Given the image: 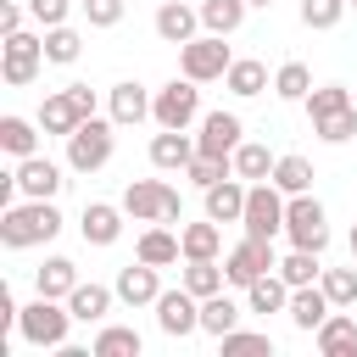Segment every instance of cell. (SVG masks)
Here are the masks:
<instances>
[{
    "mask_svg": "<svg viewBox=\"0 0 357 357\" xmlns=\"http://www.w3.org/2000/svg\"><path fill=\"white\" fill-rule=\"evenodd\" d=\"M178 240H184V262H190V257H218V251H223V229H218L212 218H206V223H184Z\"/></svg>",
    "mask_w": 357,
    "mask_h": 357,
    "instance_id": "obj_36",
    "label": "cell"
},
{
    "mask_svg": "<svg viewBox=\"0 0 357 357\" xmlns=\"http://www.w3.org/2000/svg\"><path fill=\"white\" fill-rule=\"evenodd\" d=\"M89 351H95V357H139L145 340H139V329H128V324H100V335H95Z\"/></svg>",
    "mask_w": 357,
    "mask_h": 357,
    "instance_id": "obj_31",
    "label": "cell"
},
{
    "mask_svg": "<svg viewBox=\"0 0 357 357\" xmlns=\"http://www.w3.org/2000/svg\"><path fill=\"white\" fill-rule=\"evenodd\" d=\"M156 329H162L167 340L195 335V329H201V296H190L184 284H178V290H162V296H156Z\"/></svg>",
    "mask_w": 357,
    "mask_h": 357,
    "instance_id": "obj_11",
    "label": "cell"
},
{
    "mask_svg": "<svg viewBox=\"0 0 357 357\" xmlns=\"http://www.w3.org/2000/svg\"><path fill=\"white\" fill-rule=\"evenodd\" d=\"M11 173H17V190H22L28 201H56V190L67 184V178H61V167H56L50 156H39V151H33V156H22Z\"/></svg>",
    "mask_w": 357,
    "mask_h": 357,
    "instance_id": "obj_13",
    "label": "cell"
},
{
    "mask_svg": "<svg viewBox=\"0 0 357 357\" xmlns=\"http://www.w3.org/2000/svg\"><path fill=\"white\" fill-rule=\"evenodd\" d=\"M251 6H273V0H251Z\"/></svg>",
    "mask_w": 357,
    "mask_h": 357,
    "instance_id": "obj_50",
    "label": "cell"
},
{
    "mask_svg": "<svg viewBox=\"0 0 357 357\" xmlns=\"http://www.w3.org/2000/svg\"><path fill=\"white\" fill-rule=\"evenodd\" d=\"M84 123V112H78V100L67 95V89H56V95H45V106H39V128L45 134H56V139H67L73 128Z\"/></svg>",
    "mask_w": 357,
    "mask_h": 357,
    "instance_id": "obj_24",
    "label": "cell"
},
{
    "mask_svg": "<svg viewBox=\"0 0 357 357\" xmlns=\"http://www.w3.org/2000/svg\"><path fill=\"white\" fill-rule=\"evenodd\" d=\"M78 6H84L89 28H117V22H123V11H128V0H78Z\"/></svg>",
    "mask_w": 357,
    "mask_h": 357,
    "instance_id": "obj_44",
    "label": "cell"
},
{
    "mask_svg": "<svg viewBox=\"0 0 357 357\" xmlns=\"http://www.w3.org/2000/svg\"><path fill=\"white\" fill-rule=\"evenodd\" d=\"M284 206H290V195H284L273 178H257V184L245 190V218H240V229L257 234V240H273V234H284Z\"/></svg>",
    "mask_w": 357,
    "mask_h": 357,
    "instance_id": "obj_5",
    "label": "cell"
},
{
    "mask_svg": "<svg viewBox=\"0 0 357 357\" xmlns=\"http://www.w3.org/2000/svg\"><path fill=\"white\" fill-rule=\"evenodd\" d=\"M156 128H190L201 117V84L195 78H167L156 89V106H151Z\"/></svg>",
    "mask_w": 357,
    "mask_h": 357,
    "instance_id": "obj_9",
    "label": "cell"
},
{
    "mask_svg": "<svg viewBox=\"0 0 357 357\" xmlns=\"http://www.w3.org/2000/svg\"><path fill=\"white\" fill-rule=\"evenodd\" d=\"M223 84H229V89H234L240 100H251V95H262V89H268V67L245 56V61H234V67L223 73Z\"/></svg>",
    "mask_w": 357,
    "mask_h": 357,
    "instance_id": "obj_37",
    "label": "cell"
},
{
    "mask_svg": "<svg viewBox=\"0 0 357 357\" xmlns=\"http://www.w3.org/2000/svg\"><path fill=\"white\" fill-rule=\"evenodd\" d=\"M240 139H245V123L234 112H206L201 117V134H195V151L201 156H234Z\"/></svg>",
    "mask_w": 357,
    "mask_h": 357,
    "instance_id": "obj_12",
    "label": "cell"
},
{
    "mask_svg": "<svg viewBox=\"0 0 357 357\" xmlns=\"http://www.w3.org/2000/svg\"><path fill=\"white\" fill-rule=\"evenodd\" d=\"M78 229H84V245H117V234H123V206L89 201L84 218H78Z\"/></svg>",
    "mask_w": 357,
    "mask_h": 357,
    "instance_id": "obj_20",
    "label": "cell"
},
{
    "mask_svg": "<svg viewBox=\"0 0 357 357\" xmlns=\"http://www.w3.org/2000/svg\"><path fill=\"white\" fill-rule=\"evenodd\" d=\"M312 134H318L324 145H346V139L357 134V106H351V112H340V117H324V123H312Z\"/></svg>",
    "mask_w": 357,
    "mask_h": 357,
    "instance_id": "obj_43",
    "label": "cell"
},
{
    "mask_svg": "<svg viewBox=\"0 0 357 357\" xmlns=\"http://www.w3.org/2000/svg\"><path fill=\"white\" fill-rule=\"evenodd\" d=\"M279 268V257H273V240H257V234H245L240 245H229V257H223V273H229V284L234 290H245L251 279H262V273H273Z\"/></svg>",
    "mask_w": 357,
    "mask_h": 357,
    "instance_id": "obj_10",
    "label": "cell"
},
{
    "mask_svg": "<svg viewBox=\"0 0 357 357\" xmlns=\"http://www.w3.org/2000/svg\"><path fill=\"white\" fill-rule=\"evenodd\" d=\"M273 95H279V100H307V95H312V73H307V61H284V67L273 73Z\"/></svg>",
    "mask_w": 357,
    "mask_h": 357,
    "instance_id": "obj_39",
    "label": "cell"
},
{
    "mask_svg": "<svg viewBox=\"0 0 357 357\" xmlns=\"http://www.w3.org/2000/svg\"><path fill=\"white\" fill-rule=\"evenodd\" d=\"M28 11H33V22H39V28H56V22H67L73 0H28Z\"/></svg>",
    "mask_w": 357,
    "mask_h": 357,
    "instance_id": "obj_46",
    "label": "cell"
},
{
    "mask_svg": "<svg viewBox=\"0 0 357 357\" xmlns=\"http://www.w3.org/2000/svg\"><path fill=\"white\" fill-rule=\"evenodd\" d=\"M73 324H78V318H73V307H61L56 296H39V301H28V307H22V318H17V335H22L28 346L61 351Z\"/></svg>",
    "mask_w": 357,
    "mask_h": 357,
    "instance_id": "obj_2",
    "label": "cell"
},
{
    "mask_svg": "<svg viewBox=\"0 0 357 357\" xmlns=\"http://www.w3.org/2000/svg\"><path fill=\"white\" fill-rule=\"evenodd\" d=\"M324 251H301V245H290V257H279V273H284V284L290 290H301V284H318L324 279V262H318Z\"/></svg>",
    "mask_w": 357,
    "mask_h": 357,
    "instance_id": "obj_32",
    "label": "cell"
},
{
    "mask_svg": "<svg viewBox=\"0 0 357 357\" xmlns=\"http://www.w3.org/2000/svg\"><path fill=\"white\" fill-rule=\"evenodd\" d=\"M112 301H117V290H106V284H84V279H78V290L67 296V307H73L78 324H106Z\"/></svg>",
    "mask_w": 357,
    "mask_h": 357,
    "instance_id": "obj_27",
    "label": "cell"
},
{
    "mask_svg": "<svg viewBox=\"0 0 357 357\" xmlns=\"http://www.w3.org/2000/svg\"><path fill=\"white\" fill-rule=\"evenodd\" d=\"M184 173H190V184H195V190H212L218 178H229V173H234V156H201V151H195V162H190Z\"/></svg>",
    "mask_w": 357,
    "mask_h": 357,
    "instance_id": "obj_40",
    "label": "cell"
},
{
    "mask_svg": "<svg viewBox=\"0 0 357 357\" xmlns=\"http://www.w3.org/2000/svg\"><path fill=\"white\" fill-rule=\"evenodd\" d=\"M245 190H251V184H245L240 173H229V178H218L212 190H201V195H206V218H212V223H240V218H245Z\"/></svg>",
    "mask_w": 357,
    "mask_h": 357,
    "instance_id": "obj_16",
    "label": "cell"
},
{
    "mask_svg": "<svg viewBox=\"0 0 357 357\" xmlns=\"http://www.w3.org/2000/svg\"><path fill=\"white\" fill-rule=\"evenodd\" d=\"M218 346H223V351H273V340H268L262 329H229Z\"/></svg>",
    "mask_w": 357,
    "mask_h": 357,
    "instance_id": "obj_45",
    "label": "cell"
},
{
    "mask_svg": "<svg viewBox=\"0 0 357 357\" xmlns=\"http://www.w3.org/2000/svg\"><path fill=\"white\" fill-rule=\"evenodd\" d=\"M284 234H290V245H301V251H324V245H329V212H324V201H312V190H307V195H290V206H284Z\"/></svg>",
    "mask_w": 357,
    "mask_h": 357,
    "instance_id": "obj_8",
    "label": "cell"
},
{
    "mask_svg": "<svg viewBox=\"0 0 357 357\" xmlns=\"http://www.w3.org/2000/svg\"><path fill=\"white\" fill-rule=\"evenodd\" d=\"M240 312H245V307H240L234 296H223V290H218V296H206V301H201V335L223 340L229 329H240Z\"/></svg>",
    "mask_w": 357,
    "mask_h": 357,
    "instance_id": "obj_28",
    "label": "cell"
},
{
    "mask_svg": "<svg viewBox=\"0 0 357 357\" xmlns=\"http://www.w3.org/2000/svg\"><path fill=\"white\" fill-rule=\"evenodd\" d=\"M134 257H139V262H151V268H173V262L184 257V240H178L173 229H162V223H151V229L139 234V245H134Z\"/></svg>",
    "mask_w": 357,
    "mask_h": 357,
    "instance_id": "obj_22",
    "label": "cell"
},
{
    "mask_svg": "<svg viewBox=\"0 0 357 357\" xmlns=\"http://www.w3.org/2000/svg\"><path fill=\"white\" fill-rule=\"evenodd\" d=\"M245 11H251V0H201V28L229 39V33H240Z\"/></svg>",
    "mask_w": 357,
    "mask_h": 357,
    "instance_id": "obj_29",
    "label": "cell"
},
{
    "mask_svg": "<svg viewBox=\"0 0 357 357\" xmlns=\"http://www.w3.org/2000/svg\"><path fill=\"white\" fill-rule=\"evenodd\" d=\"M229 67H234V56H229L223 33H195L190 45H178V73L195 78V84H212V78H223Z\"/></svg>",
    "mask_w": 357,
    "mask_h": 357,
    "instance_id": "obj_7",
    "label": "cell"
},
{
    "mask_svg": "<svg viewBox=\"0 0 357 357\" xmlns=\"http://www.w3.org/2000/svg\"><path fill=\"white\" fill-rule=\"evenodd\" d=\"M78 56H84V33H78V28H67V22L45 28V61H56V67H73Z\"/></svg>",
    "mask_w": 357,
    "mask_h": 357,
    "instance_id": "obj_33",
    "label": "cell"
},
{
    "mask_svg": "<svg viewBox=\"0 0 357 357\" xmlns=\"http://www.w3.org/2000/svg\"><path fill=\"white\" fill-rule=\"evenodd\" d=\"M312 178H318V173H312V162H307V156H296V151L273 162V184H279L284 195H307V190H312Z\"/></svg>",
    "mask_w": 357,
    "mask_h": 357,
    "instance_id": "obj_35",
    "label": "cell"
},
{
    "mask_svg": "<svg viewBox=\"0 0 357 357\" xmlns=\"http://www.w3.org/2000/svg\"><path fill=\"white\" fill-rule=\"evenodd\" d=\"M67 95L78 100V112H84V117H95V89H89V84H67Z\"/></svg>",
    "mask_w": 357,
    "mask_h": 357,
    "instance_id": "obj_47",
    "label": "cell"
},
{
    "mask_svg": "<svg viewBox=\"0 0 357 357\" xmlns=\"http://www.w3.org/2000/svg\"><path fill=\"white\" fill-rule=\"evenodd\" d=\"M61 234V212H56V201H17V206H6L0 212V245L6 251H28V245H45V240H56Z\"/></svg>",
    "mask_w": 357,
    "mask_h": 357,
    "instance_id": "obj_1",
    "label": "cell"
},
{
    "mask_svg": "<svg viewBox=\"0 0 357 357\" xmlns=\"http://www.w3.org/2000/svg\"><path fill=\"white\" fill-rule=\"evenodd\" d=\"M0 28H6V33H17V28H22V6H17V0H6V6H0Z\"/></svg>",
    "mask_w": 357,
    "mask_h": 357,
    "instance_id": "obj_48",
    "label": "cell"
},
{
    "mask_svg": "<svg viewBox=\"0 0 357 357\" xmlns=\"http://www.w3.org/2000/svg\"><path fill=\"white\" fill-rule=\"evenodd\" d=\"M273 162H279V156H268V145H257V139H240V145H234V173H240L245 184L273 178Z\"/></svg>",
    "mask_w": 357,
    "mask_h": 357,
    "instance_id": "obj_34",
    "label": "cell"
},
{
    "mask_svg": "<svg viewBox=\"0 0 357 357\" xmlns=\"http://www.w3.org/2000/svg\"><path fill=\"white\" fill-rule=\"evenodd\" d=\"M346 6H357V0H346Z\"/></svg>",
    "mask_w": 357,
    "mask_h": 357,
    "instance_id": "obj_51",
    "label": "cell"
},
{
    "mask_svg": "<svg viewBox=\"0 0 357 357\" xmlns=\"http://www.w3.org/2000/svg\"><path fill=\"white\" fill-rule=\"evenodd\" d=\"M123 212L134 223H178L184 218V201H178V190L167 178H134L123 190Z\"/></svg>",
    "mask_w": 357,
    "mask_h": 357,
    "instance_id": "obj_4",
    "label": "cell"
},
{
    "mask_svg": "<svg viewBox=\"0 0 357 357\" xmlns=\"http://www.w3.org/2000/svg\"><path fill=\"white\" fill-rule=\"evenodd\" d=\"M195 162V139L184 134V128H162L156 139H151V167H162V173H184Z\"/></svg>",
    "mask_w": 357,
    "mask_h": 357,
    "instance_id": "obj_19",
    "label": "cell"
},
{
    "mask_svg": "<svg viewBox=\"0 0 357 357\" xmlns=\"http://www.w3.org/2000/svg\"><path fill=\"white\" fill-rule=\"evenodd\" d=\"M195 28H201V6H184V0H162L156 6V33L167 45H190Z\"/></svg>",
    "mask_w": 357,
    "mask_h": 357,
    "instance_id": "obj_18",
    "label": "cell"
},
{
    "mask_svg": "<svg viewBox=\"0 0 357 357\" xmlns=\"http://www.w3.org/2000/svg\"><path fill=\"white\" fill-rule=\"evenodd\" d=\"M284 307H290V284H284L279 268L245 284V312H262V318H268V312H284Z\"/></svg>",
    "mask_w": 357,
    "mask_h": 357,
    "instance_id": "obj_23",
    "label": "cell"
},
{
    "mask_svg": "<svg viewBox=\"0 0 357 357\" xmlns=\"http://www.w3.org/2000/svg\"><path fill=\"white\" fill-rule=\"evenodd\" d=\"M39 67H45V39L39 33H6V45H0V78L11 84V89H28L33 78H39Z\"/></svg>",
    "mask_w": 357,
    "mask_h": 357,
    "instance_id": "obj_6",
    "label": "cell"
},
{
    "mask_svg": "<svg viewBox=\"0 0 357 357\" xmlns=\"http://www.w3.org/2000/svg\"><path fill=\"white\" fill-rule=\"evenodd\" d=\"M340 17H346V0H301V22H307V28H318V33H324V28H335Z\"/></svg>",
    "mask_w": 357,
    "mask_h": 357,
    "instance_id": "obj_42",
    "label": "cell"
},
{
    "mask_svg": "<svg viewBox=\"0 0 357 357\" xmlns=\"http://www.w3.org/2000/svg\"><path fill=\"white\" fill-rule=\"evenodd\" d=\"M39 134H45V128H39V123H28V117H17V112H6V117H0V151H6V156H17V162L39 151Z\"/></svg>",
    "mask_w": 357,
    "mask_h": 357,
    "instance_id": "obj_26",
    "label": "cell"
},
{
    "mask_svg": "<svg viewBox=\"0 0 357 357\" xmlns=\"http://www.w3.org/2000/svg\"><path fill=\"white\" fill-rule=\"evenodd\" d=\"M312 340H318L324 357H357V318H351L346 307H335V312L312 329Z\"/></svg>",
    "mask_w": 357,
    "mask_h": 357,
    "instance_id": "obj_17",
    "label": "cell"
},
{
    "mask_svg": "<svg viewBox=\"0 0 357 357\" xmlns=\"http://www.w3.org/2000/svg\"><path fill=\"white\" fill-rule=\"evenodd\" d=\"M178 284H184L190 296H201V301H206V296H218V290L229 284V273L218 268V257H190V268H184V279H178Z\"/></svg>",
    "mask_w": 357,
    "mask_h": 357,
    "instance_id": "obj_30",
    "label": "cell"
},
{
    "mask_svg": "<svg viewBox=\"0 0 357 357\" xmlns=\"http://www.w3.org/2000/svg\"><path fill=\"white\" fill-rule=\"evenodd\" d=\"M117 123L112 117H84L73 134H67V167L73 173H100L106 162H112V151H117V134H112Z\"/></svg>",
    "mask_w": 357,
    "mask_h": 357,
    "instance_id": "obj_3",
    "label": "cell"
},
{
    "mask_svg": "<svg viewBox=\"0 0 357 357\" xmlns=\"http://www.w3.org/2000/svg\"><path fill=\"white\" fill-rule=\"evenodd\" d=\"M351 257H357V223H351Z\"/></svg>",
    "mask_w": 357,
    "mask_h": 357,
    "instance_id": "obj_49",
    "label": "cell"
},
{
    "mask_svg": "<svg viewBox=\"0 0 357 357\" xmlns=\"http://www.w3.org/2000/svg\"><path fill=\"white\" fill-rule=\"evenodd\" d=\"M340 112H351V95H346V84H318V89L307 95V117H312V123H324V117H340Z\"/></svg>",
    "mask_w": 357,
    "mask_h": 357,
    "instance_id": "obj_38",
    "label": "cell"
},
{
    "mask_svg": "<svg viewBox=\"0 0 357 357\" xmlns=\"http://www.w3.org/2000/svg\"><path fill=\"white\" fill-rule=\"evenodd\" d=\"M33 284H39V296L67 301V296L78 290V262H73V257H45V262H39V273H33Z\"/></svg>",
    "mask_w": 357,
    "mask_h": 357,
    "instance_id": "obj_25",
    "label": "cell"
},
{
    "mask_svg": "<svg viewBox=\"0 0 357 357\" xmlns=\"http://www.w3.org/2000/svg\"><path fill=\"white\" fill-rule=\"evenodd\" d=\"M324 296L335 301V307H357V268H324Z\"/></svg>",
    "mask_w": 357,
    "mask_h": 357,
    "instance_id": "obj_41",
    "label": "cell"
},
{
    "mask_svg": "<svg viewBox=\"0 0 357 357\" xmlns=\"http://www.w3.org/2000/svg\"><path fill=\"white\" fill-rule=\"evenodd\" d=\"M284 312H290V324H296V329H307V335H312V329L335 312V301L324 296V284H301V290H290V307H284Z\"/></svg>",
    "mask_w": 357,
    "mask_h": 357,
    "instance_id": "obj_21",
    "label": "cell"
},
{
    "mask_svg": "<svg viewBox=\"0 0 357 357\" xmlns=\"http://www.w3.org/2000/svg\"><path fill=\"white\" fill-rule=\"evenodd\" d=\"M117 301L123 307H156V296H162V279H156V268L151 262H128V268H117Z\"/></svg>",
    "mask_w": 357,
    "mask_h": 357,
    "instance_id": "obj_14",
    "label": "cell"
},
{
    "mask_svg": "<svg viewBox=\"0 0 357 357\" xmlns=\"http://www.w3.org/2000/svg\"><path fill=\"white\" fill-rule=\"evenodd\" d=\"M106 106H112V123H117V128H134V123H145V117H151V106H156V95H145V84H134V78H123V84H112V95H106Z\"/></svg>",
    "mask_w": 357,
    "mask_h": 357,
    "instance_id": "obj_15",
    "label": "cell"
}]
</instances>
